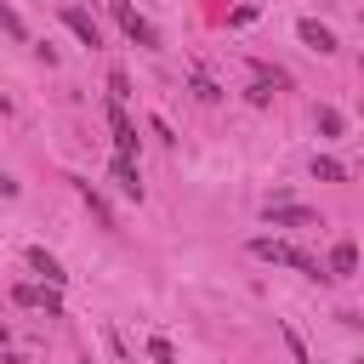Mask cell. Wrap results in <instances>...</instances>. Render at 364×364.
I'll list each match as a JSON object with an SVG mask.
<instances>
[{
    "instance_id": "obj_9",
    "label": "cell",
    "mask_w": 364,
    "mask_h": 364,
    "mask_svg": "<svg viewBox=\"0 0 364 364\" xmlns=\"http://www.w3.org/2000/svg\"><path fill=\"white\" fill-rule=\"evenodd\" d=\"M313 176H318V182H347V165L330 159V154H313Z\"/></svg>"
},
{
    "instance_id": "obj_2",
    "label": "cell",
    "mask_w": 364,
    "mask_h": 364,
    "mask_svg": "<svg viewBox=\"0 0 364 364\" xmlns=\"http://www.w3.org/2000/svg\"><path fill=\"white\" fill-rule=\"evenodd\" d=\"M114 23L125 28V40H131V46H142V51H159V28H154V23H148V17L136 11V6L114 0Z\"/></svg>"
},
{
    "instance_id": "obj_4",
    "label": "cell",
    "mask_w": 364,
    "mask_h": 364,
    "mask_svg": "<svg viewBox=\"0 0 364 364\" xmlns=\"http://www.w3.org/2000/svg\"><path fill=\"white\" fill-rule=\"evenodd\" d=\"M296 34H301V46H307V51H318V57H330V51H336V34H330L318 17H301V23H296Z\"/></svg>"
},
{
    "instance_id": "obj_1",
    "label": "cell",
    "mask_w": 364,
    "mask_h": 364,
    "mask_svg": "<svg viewBox=\"0 0 364 364\" xmlns=\"http://www.w3.org/2000/svg\"><path fill=\"white\" fill-rule=\"evenodd\" d=\"M250 256H256V262H273V267H296V273H307V279H324L318 256H307V250H296V245H284V239H250Z\"/></svg>"
},
{
    "instance_id": "obj_18",
    "label": "cell",
    "mask_w": 364,
    "mask_h": 364,
    "mask_svg": "<svg viewBox=\"0 0 364 364\" xmlns=\"http://www.w3.org/2000/svg\"><path fill=\"white\" fill-rule=\"evenodd\" d=\"M6 364H28V358H17V353H11V358H6Z\"/></svg>"
},
{
    "instance_id": "obj_11",
    "label": "cell",
    "mask_w": 364,
    "mask_h": 364,
    "mask_svg": "<svg viewBox=\"0 0 364 364\" xmlns=\"http://www.w3.org/2000/svg\"><path fill=\"white\" fill-rule=\"evenodd\" d=\"M279 336H284V347H290V364H313V353H307V341L296 336V324H279Z\"/></svg>"
},
{
    "instance_id": "obj_15",
    "label": "cell",
    "mask_w": 364,
    "mask_h": 364,
    "mask_svg": "<svg viewBox=\"0 0 364 364\" xmlns=\"http://www.w3.org/2000/svg\"><path fill=\"white\" fill-rule=\"evenodd\" d=\"M318 131H324V136H341V114H336V108H318Z\"/></svg>"
},
{
    "instance_id": "obj_14",
    "label": "cell",
    "mask_w": 364,
    "mask_h": 364,
    "mask_svg": "<svg viewBox=\"0 0 364 364\" xmlns=\"http://www.w3.org/2000/svg\"><path fill=\"white\" fill-rule=\"evenodd\" d=\"M148 358H154V364H176V353H171V341H165V336H154V341H148Z\"/></svg>"
},
{
    "instance_id": "obj_10",
    "label": "cell",
    "mask_w": 364,
    "mask_h": 364,
    "mask_svg": "<svg viewBox=\"0 0 364 364\" xmlns=\"http://www.w3.org/2000/svg\"><path fill=\"white\" fill-rule=\"evenodd\" d=\"M74 182H80V176H74ZM80 193H85V205L97 210V222H102V228H114V210H108V199H102V193H97L91 182H80Z\"/></svg>"
},
{
    "instance_id": "obj_8",
    "label": "cell",
    "mask_w": 364,
    "mask_h": 364,
    "mask_svg": "<svg viewBox=\"0 0 364 364\" xmlns=\"http://www.w3.org/2000/svg\"><path fill=\"white\" fill-rule=\"evenodd\" d=\"M114 182H119L131 199H142V171H136V159H119V154H114Z\"/></svg>"
},
{
    "instance_id": "obj_13",
    "label": "cell",
    "mask_w": 364,
    "mask_h": 364,
    "mask_svg": "<svg viewBox=\"0 0 364 364\" xmlns=\"http://www.w3.org/2000/svg\"><path fill=\"white\" fill-rule=\"evenodd\" d=\"M131 97V80H125V68H114L108 74V102H125Z\"/></svg>"
},
{
    "instance_id": "obj_17",
    "label": "cell",
    "mask_w": 364,
    "mask_h": 364,
    "mask_svg": "<svg viewBox=\"0 0 364 364\" xmlns=\"http://www.w3.org/2000/svg\"><path fill=\"white\" fill-rule=\"evenodd\" d=\"M0 114H11V102H6V91H0Z\"/></svg>"
},
{
    "instance_id": "obj_6",
    "label": "cell",
    "mask_w": 364,
    "mask_h": 364,
    "mask_svg": "<svg viewBox=\"0 0 364 364\" xmlns=\"http://www.w3.org/2000/svg\"><path fill=\"white\" fill-rule=\"evenodd\" d=\"M28 267H34V273H40V279H46L51 290H57V284L68 279V273H63V262H57V256H51L46 245H28Z\"/></svg>"
},
{
    "instance_id": "obj_16",
    "label": "cell",
    "mask_w": 364,
    "mask_h": 364,
    "mask_svg": "<svg viewBox=\"0 0 364 364\" xmlns=\"http://www.w3.org/2000/svg\"><path fill=\"white\" fill-rule=\"evenodd\" d=\"M11 193H17V182H11V176H0V199H11Z\"/></svg>"
},
{
    "instance_id": "obj_7",
    "label": "cell",
    "mask_w": 364,
    "mask_h": 364,
    "mask_svg": "<svg viewBox=\"0 0 364 364\" xmlns=\"http://www.w3.org/2000/svg\"><path fill=\"white\" fill-rule=\"evenodd\" d=\"M267 228H313L307 205H267Z\"/></svg>"
},
{
    "instance_id": "obj_5",
    "label": "cell",
    "mask_w": 364,
    "mask_h": 364,
    "mask_svg": "<svg viewBox=\"0 0 364 364\" xmlns=\"http://www.w3.org/2000/svg\"><path fill=\"white\" fill-rule=\"evenodd\" d=\"M358 273V245L353 239H336V250H330V267H324V279H353Z\"/></svg>"
},
{
    "instance_id": "obj_12",
    "label": "cell",
    "mask_w": 364,
    "mask_h": 364,
    "mask_svg": "<svg viewBox=\"0 0 364 364\" xmlns=\"http://www.w3.org/2000/svg\"><path fill=\"white\" fill-rule=\"evenodd\" d=\"M0 28H6L11 40H28V28H23V17H17V11H11L6 0H0Z\"/></svg>"
},
{
    "instance_id": "obj_3",
    "label": "cell",
    "mask_w": 364,
    "mask_h": 364,
    "mask_svg": "<svg viewBox=\"0 0 364 364\" xmlns=\"http://www.w3.org/2000/svg\"><path fill=\"white\" fill-rule=\"evenodd\" d=\"M63 23L74 28V40H80V46H102V28H97V17H91L85 6H63Z\"/></svg>"
}]
</instances>
